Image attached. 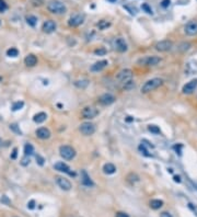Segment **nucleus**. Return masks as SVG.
<instances>
[{
	"mask_svg": "<svg viewBox=\"0 0 197 217\" xmlns=\"http://www.w3.org/2000/svg\"><path fill=\"white\" fill-rule=\"evenodd\" d=\"M24 64H25L28 67H34L35 65L37 64V58H36L35 55L29 54L24 58Z\"/></svg>",
	"mask_w": 197,
	"mask_h": 217,
	"instance_id": "aec40b11",
	"label": "nucleus"
},
{
	"mask_svg": "<svg viewBox=\"0 0 197 217\" xmlns=\"http://www.w3.org/2000/svg\"><path fill=\"white\" fill-rule=\"evenodd\" d=\"M131 78H133V71L131 69H122L116 75V79L122 83H124L125 81H127V80L131 79Z\"/></svg>",
	"mask_w": 197,
	"mask_h": 217,
	"instance_id": "9b49d317",
	"label": "nucleus"
},
{
	"mask_svg": "<svg viewBox=\"0 0 197 217\" xmlns=\"http://www.w3.org/2000/svg\"><path fill=\"white\" fill-rule=\"evenodd\" d=\"M139 150H140V151H141V153H143V155H145V156H147V157H151V156H152L151 153H149L148 149H147V148H146V145L143 144V143L140 144V146H139Z\"/></svg>",
	"mask_w": 197,
	"mask_h": 217,
	"instance_id": "2f4dec72",
	"label": "nucleus"
},
{
	"mask_svg": "<svg viewBox=\"0 0 197 217\" xmlns=\"http://www.w3.org/2000/svg\"><path fill=\"white\" fill-rule=\"evenodd\" d=\"M81 183H82V185L87 186V188H93L94 186V182L90 178V176L88 174L86 170L81 171Z\"/></svg>",
	"mask_w": 197,
	"mask_h": 217,
	"instance_id": "f3484780",
	"label": "nucleus"
},
{
	"mask_svg": "<svg viewBox=\"0 0 197 217\" xmlns=\"http://www.w3.org/2000/svg\"><path fill=\"white\" fill-rule=\"evenodd\" d=\"M56 183L61 190H64V191H70L71 188H72V185H71V182L69 181L68 179L64 178V177H57L56 178Z\"/></svg>",
	"mask_w": 197,
	"mask_h": 217,
	"instance_id": "ddd939ff",
	"label": "nucleus"
},
{
	"mask_svg": "<svg viewBox=\"0 0 197 217\" xmlns=\"http://www.w3.org/2000/svg\"><path fill=\"white\" fill-rule=\"evenodd\" d=\"M21 165H22V166H28V165H30V157L29 156H24L22 158V159H21Z\"/></svg>",
	"mask_w": 197,
	"mask_h": 217,
	"instance_id": "e433bc0d",
	"label": "nucleus"
},
{
	"mask_svg": "<svg viewBox=\"0 0 197 217\" xmlns=\"http://www.w3.org/2000/svg\"><path fill=\"white\" fill-rule=\"evenodd\" d=\"M47 10L53 14H65L67 12V7L65 6V3H63L59 0H51L47 3Z\"/></svg>",
	"mask_w": 197,
	"mask_h": 217,
	"instance_id": "f257e3e1",
	"label": "nucleus"
},
{
	"mask_svg": "<svg viewBox=\"0 0 197 217\" xmlns=\"http://www.w3.org/2000/svg\"><path fill=\"white\" fill-rule=\"evenodd\" d=\"M84 21V14H81V13H77L75 16H72L68 21V24L69 26H72V28H76V26L81 25Z\"/></svg>",
	"mask_w": 197,
	"mask_h": 217,
	"instance_id": "f8f14e48",
	"label": "nucleus"
},
{
	"mask_svg": "<svg viewBox=\"0 0 197 217\" xmlns=\"http://www.w3.org/2000/svg\"><path fill=\"white\" fill-rule=\"evenodd\" d=\"M34 207H35V201L34 200H31V201L28 203V208H29V210H34Z\"/></svg>",
	"mask_w": 197,
	"mask_h": 217,
	"instance_id": "79ce46f5",
	"label": "nucleus"
},
{
	"mask_svg": "<svg viewBox=\"0 0 197 217\" xmlns=\"http://www.w3.org/2000/svg\"><path fill=\"white\" fill-rule=\"evenodd\" d=\"M46 118H47V114L44 113V112H40V113H37V114L34 115L33 121H34L35 123H37V124H41V123H43V122L46 121Z\"/></svg>",
	"mask_w": 197,
	"mask_h": 217,
	"instance_id": "4be33fe9",
	"label": "nucleus"
},
{
	"mask_svg": "<svg viewBox=\"0 0 197 217\" xmlns=\"http://www.w3.org/2000/svg\"><path fill=\"white\" fill-rule=\"evenodd\" d=\"M173 179H174L175 182H178V183H180V182H181V177H180V176H174V177H173Z\"/></svg>",
	"mask_w": 197,
	"mask_h": 217,
	"instance_id": "49530a36",
	"label": "nucleus"
},
{
	"mask_svg": "<svg viewBox=\"0 0 197 217\" xmlns=\"http://www.w3.org/2000/svg\"><path fill=\"white\" fill-rule=\"evenodd\" d=\"M135 87H136V83H135V80L133 79H129L123 83V89L126 90V91H129V90L134 89Z\"/></svg>",
	"mask_w": 197,
	"mask_h": 217,
	"instance_id": "5701e85b",
	"label": "nucleus"
},
{
	"mask_svg": "<svg viewBox=\"0 0 197 217\" xmlns=\"http://www.w3.org/2000/svg\"><path fill=\"white\" fill-rule=\"evenodd\" d=\"M170 3H171V0H162V1H161V6H162L163 8H168V7L170 6Z\"/></svg>",
	"mask_w": 197,
	"mask_h": 217,
	"instance_id": "a19ab883",
	"label": "nucleus"
},
{
	"mask_svg": "<svg viewBox=\"0 0 197 217\" xmlns=\"http://www.w3.org/2000/svg\"><path fill=\"white\" fill-rule=\"evenodd\" d=\"M16 156H18V149L16 148H14L12 151V153H11V159H16Z\"/></svg>",
	"mask_w": 197,
	"mask_h": 217,
	"instance_id": "c03bdc74",
	"label": "nucleus"
},
{
	"mask_svg": "<svg viewBox=\"0 0 197 217\" xmlns=\"http://www.w3.org/2000/svg\"><path fill=\"white\" fill-rule=\"evenodd\" d=\"M44 161H45L44 158H43L42 156H40V155L36 156V162H37L40 166H44Z\"/></svg>",
	"mask_w": 197,
	"mask_h": 217,
	"instance_id": "58836bf2",
	"label": "nucleus"
},
{
	"mask_svg": "<svg viewBox=\"0 0 197 217\" xmlns=\"http://www.w3.org/2000/svg\"><path fill=\"white\" fill-rule=\"evenodd\" d=\"M141 9H143L145 12L148 13V14H152V13H153L152 9H151V7H150L148 3H143V4H141Z\"/></svg>",
	"mask_w": 197,
	"mask_h": 217,
	"instance_id": "72a5a7b5",
	"label": "nucleus"
},
{
	"mask_svg": "<svg viewBox=\"0 0 197 217\" xmlns=\"http://www.w3.org/2000/svg\"><path fill=\"white\" fill-rule=\"evenodd\" d=\"M7 8H8V6H7V3L3 1V0H0V12L2 13L4 12L7 10Z\"/></svg>",
	"mask_w": 197,
	"mask_h": 217,
	"instance_id": "4c0bfd02",
	"label": "nucleus"
},
{
	"mask_svg": "<svg viewBox=\"0 0 197 217\" xmlns=\"http://www.w3.org/2000/svg\"><path fill=\"white\" fill-rule=\"evenodd\" d=\"M31 2L33 3V6L35 7H40L44 3V0H31Z\"/></svg>",
	"mask_w": 197,
	"mask_h": 217,
	"instance_id": "ea45409f",
	"label": "nucleus"
},
{
	"mask_svg": "<svg viewBox=\"0 0 197 217\" xmlns=\"http://www.w3.org/2000/svg\"><path fill=\"white\" fill-rule=\"evenodd\" d=\"M96 125L91 123V122H84L79 126V131L80 133L84 136H91L96 133Z\"/></svg>",
	"mask_w": 197,
	"mask_h": 217,
	"instance_id": "39448f33",
	"label": "nucleus"
},
{
	"mask_svg": "<svg viewBox=\"0 0 197 217\" xmlns=\"http://www.w3.org/2000/svg\"><path fill=\"white\" fill-rule=\"evenodd\" d=\"M94 54L98 55V56H104L106 54V49L104 47H99L94 51Z\"/></svg>",
	"mask_w": 197,
	"mask_h": 217,
	"instance_id": "f704fd0d",
	"label": "nucleus"
},
{
	"mask_svg": "<svg viewBox=\"0 0 197 217\" xmlns=\"http://www.w3.org/2000/svg\"><path fill=\"white\" fill-rule=\"evenodd\" d=\"M160 217H173V216H172L170 213H168V212H163V213H161Z\"/></svg>",
	"mask_w": 197,
	"mask_h": 217,
	"instance_id": "a18cd8bd",
	"label": "nucleus"
},
{
	"mask_svg": "<svg viewBox=\"0 0 197 217\" xmlns=\"http://www.w3.org/2000/svg\"><path fill=\"white\" fill-rule=\"evenodd\" d=\"M172 47H173V42L169 41V40H163V41H160V42H158L156 45H154V48H156L158 52H161V53L171 51Z\"/></svg>",
	"mask_w": 197,
	"mask_h": 217,
	"instance_id": "1a4fd4ad",
	"label": "nucleus"
},
{
	"mask_svg": "<svg viewBox=\"0 0 197 217\" xmlns=\"http://www.w3.org/2000/svg\"><path fill=\"white\" fill-rule=\"evenodd\" d=\"M161 61H162L161 57L151 55V56H143V57L139 58L137 61V64L140 66H145V67H150V66H157L161 63Z\"/></svg>",
	"mask_w": 197,
	"mask_h": 217,
	"instance_id": "7ed1b4c3",
	"label": "nucleus"
},
{
	"mask_svg": "<svg viewBox=\"0 0 197 217\" xmlns=\"http://www.w3.org/2000/svg\"><path fill=\"white\" fill-rule=\"evenodd\" d=\"M10 129L11 131H13L16 134H18V135H21L22 134V132L20 131V128L18 127V125L16 124H10Z\"/></svg>",
	"mask_w": 197,
	"mask_h": 217,
	"instance_id": "c9c22d12",
	"label": "nucleus"
},
{
	"mask_svg": "<svg viewBox=\"0 0 197 217\" xmlns=\"http://www.w3.org/2000/svg\"><path fill=\"white\" fill-rule=\"evenodd\" d=\"M18 55H19V51L16 47H11L7 51V56H9V57H16Z\"/></svg>",
	"mask_w": 197,
	"mask_h": 217,
	"instance_id": "c85d7f7f",
	"label": "nucleus"
},
{
	"mask_svg": "<svg viewBox=\"0 0 197 217\" xmlns=\"http://www.w3.org/2000/svg\"><path fill=\"white\" fill-rule=\"evenodd\" d=\"M116 217H129V215L127 213H124V212H117L116 213Z\"/></svg>",
	"mask_w": 197,
	"mask_h": 217,
	"instance_id": "37998d69",
	"label": "nucleus"
},
{
	"mask_svg": "<svg viewBox=\"0 0 197 217\" xmlns=\"http://www.w3.org/2000/svg\"><path fill=\"white\" fill-rule=\"evenodd\" d=\"M35 134L40 139H48L51 137V131L47 127H40L36 129Z\"/></svg>",
	"mask_w": 197,
	"mask_h": 217,
	"instance_id": "a211bd4d",
	"label": "nucleus"
},
{
	"mask_svg": "<svg viewBox=\"0 0 197 217\" xmlns=\"http://www.w3.org/2000/svg\"><path fill=\"white\" fill-rule=\"evenodd\" d=\"M54 168L57 170V171H59V172H64L71 177H76V172H73L72 170L70 169V167L68 166L67 163L63 162V161H58V162L55 163Z\"/></svg>",
	"mask_w": 197,
	"mask_h": 217,
	"instance_id": "9d476101",
	"label": "nucleus"
},
{
	"mask_svg": "<svg viewBox=\"0 0 197 217\" xmlns=\"http://www.w3.org/2000/svg\"><path fill=\"white\" fill-rule=\"evenodd\" d=\"M108 1H111V2H114V1H116V0H108Z\"/></svg>",
	"mask_w": 197,
	"mask_h": 217,
	"instance_id": "09e8293b",
	"label": "nucleus"
},
{
	"mask_svg": "<svg viewBox=\"0 0 197 217\" xmlns=\"http://www.w3.org/2000/svg\"><path fill=\"white\" fill-rule=\"evenodd\" d=\"M163 206V201L161 200H152L150 202V207L152 210H159Z\"/></svg>",
	"mask_w": 197,
	"mask_h": 217,
	"instance_id": "b1692460",
	"label": "nucleus"
},
{
	"mask_svg": "<svg viewBox=\"0 0 197 217\" xmlns=\"http://www.w3.org/2000/svg\"><path fill=\"white\" fill-rule=\"evenodd\" d=\"M115 100H116V98L113 94H111V93H104V94H102L99 98V102L101 103L102 106H111V104H113L115 102Z\"/></svg>",
	"mask_w": 197,
	"mask_h": 217,
	"instance_id": "2eb2a0df",
	"label": "nucleus"
},
{
	"mask_svg": "<svg viewBox=\"0 0 197 217\" xmlns=\"http://www.w3.org/2000/svg\"><path fill=\"white\" fill-rule=\"evenodd\" d=\"M99 115V110L94 106H86L81 111V116L86 120H92Z\"/></svg>",
	"mask_w": 197,
	"mask_h": 217,
	"instance_id": "423d86ee",
	"label": "nucleus"
},
{
	"mask_svg": "<svg viewBox=\"0 0 197 217\" xmlns=\"http://www.w3.org/2000/svg\"><path fill=\"white\" fill-rule=\"evenodd\" d=\"M197 88V78L196 79H193L191 81H188L186 85L183 86V89H182V92L184 94H191L195 91V89Z\"/></svg>",
	"mask_w": 197,
	"mask_h": 217,
	"instance_id": "dca6fc26",
	"label": "nucleus"
},
{
	"mask_svg": "<svg viewBox=\"0 0 197 217\" xmlns=\"http://www.w3.org/2000/svg\"><path fill=\"white\" fill-rule=\"evenodd\" d=\"M113 47L118 53H125L128 49V45L123 37H117L113 41Z\"/></svg>",
	"mask_w": 197,
	"mask_h": 217,
	"instance_id": "0eeeda50",
	"label": "nucleus"
},
{
	"mask_svg": "<svg viewBox=\"0 0 197 217\" xmlns=\"http://www.w3.org/2000/svg\"><path fill=\"white\" fill-rule=\"evenodd\" d=\"M163 85V80L161 78H152L143 83L141 87V92L143 93H149L153 90L158 89L159 87Z\"/></svg>",
	"mask_w": 197,
	"mask_h": 217,
	"instance_id": "f03ea898",
	"label": "nucleus"
},
{
	"mask_svg": "<svg viewBox=\"0 0 197 217\" xmlns=\"http://www.w3.org/2000/svg\"><path fill=\"white\" fill-rule=\"evenodd\" d=\"M0 24H1V21H0Z\"/></svg>",
	"mask_w": 197,
	"mask_h": 217,
	"instance_id": "8fccbe9b",
	"label": "nucleus"
},
{
	"mask_svg": "<svg viewBox=\"0 0 197 217\" xmlns=\"http://www.w3.org/2000/svg\"><path fill=\"white\" fill-rule=\"evenodd\" d=\"M59 155L65 160H72L76 157V150L71 146L63 145V146L59 147Z\"/></svg>",
	"mask_w": 197,
	"mask_h": 217,
	"instance_id": "20e7f679",
	"label": "nucleus"
},
{
	"mask_svg": "<svg viewBox=\"0 0 197 217\" xmlns=\"http://www.w3.org/2000/svg\"><path fill=\"white\" fill-rule=\"evenodd\" d=\"M25 20H26V23H28L29 25L33 26V28L37 24V18L35 16H26Z\"/></svg>",
	"mask_w": 197,
	"mask_h": 217,
	"instance_id": "a878e982",
	"label": "nucleus"
},
{
	"mask_svg": "<svg viewBox=\"0 0 197 217\" xmlns=\"http://www.w3.org/2000/svg\"><path fill=\"white\" fill-rule=\"evenodd\" d=\"M184 32L188 36L197 35V20H191L188 21L184 26Z\"/></svg>",
	"mask_w": 197,
	"mask_h": 217,
	"instance_id": "6e6552de",
	"label": "nucleus"
},
{
	"mask_svg": "<svg viewBox=\"0 0 197 217\" xmlns=\"http://www.w3.org/2000/svg\"><path fill=\"white\" fill-rule=\"evenodd\" d=\"M89 85V81L88 80H78V81H75V86L78 87V88H86Z\"/></svg>",
	"mask_w": 197,
	"mask_h": 217,
	"instance_id": "7c9ffc66",
	"label": "nucleus"
},
{
	"mask_svg": "<svg viewBox=\"0 0 197 217\" xmlns=\"http://www.w3.org/2000/svg\"><path fill=\"white\" fill-rule=\"evenodd\" d=\"M56 29H57V24H56V22L53 21V20H47V21H45V22L43 23V25H42L43 32L47 33V34L55 32Z\"/></svg>",
	"mask_w": 197,
	"mask_h": 217,
	"instance_id": "4468645a",
	"label": "nucleus"
},
{
	"mask_svg": "<svg viewBox=\"0 0 197 217\" xmlns=\"http://www.w3.org/2000/svg\"><path fill=\"white\" fill-rule=\"evenodd\" d=\"M33 153H34V147L32 146L31 144H25L24 146V156H32Z\"/></svg>",
	"mask_w": 197,
	"mask_h": 217,
	"instance_id": "393cba45",
	"label": "nucleus"
},
{
	"mask_svg": "<svg viewBox=\"0 0 197 217\" xmlns=\"http://www.w3.org/2000/svg\"><path fill=\"white\" fill-rule=\"evenodd\" d=\"M110 25H111V23L108 22V21H106V20H101V21H99V23H98V28L100 30L107 29Z\"/></svg>",
	"mask_w": 197,
	"mask_h": 217,
	"instance_id": "cd10ccee",
	"label": "nucleus"
},
{
	"mask_svg": "<svg viewBox=\"0 0 197 217\" xmlns=\"http://www.w3.org/2000/svg\"><path fill=\"white\" fill-rule=\"evenodd\" d=\"M103 172L105 174H113V173L116 172V167L111 162L105 163L104 166H103Z\"/></svg>",
	"mask_w": 197,
	"mask_h": 217,
	"instance_id": "412c9836",
	"label": "nucleus"
},
{
	"mask_svg": "<svg viewBox=\"0 0 197 217\" xmlns=\"http://www.w3.org/2000/svg\"><path fill=\"white\" fill-rule=\"evenodd\" d=\"M24 106V102L22 101H18V102H14L12 106V111H18L20 108H22Z\"/></svg>",
	"mask_w": 197,
	"mask_h": 217,
	"instance_id": "473e14b6",
	"label": "nucleus"
},
{
	"mask_svg": "<svg viewBox=\"0 0 197 217\" xmlns=\"http://www.w3.org/2000/svg\"><path fill=\"white\" fill-rule=\"evenodd\" d=\"M2 145H3V141L1 139V138H0V147L2 146Z\"/></svg>",
	"mask_w": 197,
	"mask_h": 217,
	"instance_id": "de8ad7c7",
	"label": "nucleus"
},
{
	"mask_svg": "<svg viewBox=\"0 0 197 217\" xmlns=\"http://www.w3.org/2000/svg\"><path fill=\"white\" fill-rule=\"evenodd\" d=\"M148 129H149V132H151V133L154 135L161 134V129H160L157 125H149V126H148Z\"/></svg>",
	"mask_w": 197,
	"mask_h": 217,
	"instance_id": "c756f323",
	"label": "nucleus"
},
{
	"mask_svg": "<svg viewBox=\"0 0 197 217\" xmlns=\"http://www.w3.org/2000/svg\"><path fill=\"white\" fill-rule=\"evenodd\" d=\"M108 65V61L103 59V61H96V64H93L90 68V70L92 71V73H99V71L103 70L106 66Z\"/></svg>",
	"mask_w": 197,
	"mask_h": 217,
	"instance_id": "6ab92c4d",
	"label": "nucleus"
},
{
	"mask_svg": "<svg viewBox=\"0 0 197 217\" xmlns=\"http://www.w3.org/2000/svg\"><path fill=\"white\" fill-rule=\"evenodd\" d=\"M191 47H192V45L190 44V43H187V42H183V43H181V44L178 45V51L180 52H186V51H188Z\"/></svg>",
	"mask_w": 197,
	"mask_h": 217,
	"instance_id": "bb28decb",
	"label": "nucleus"
}]
</instances>
